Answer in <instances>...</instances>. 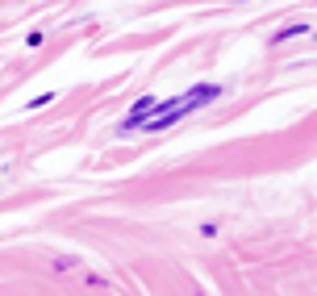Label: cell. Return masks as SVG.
Listing matches in <instances>:
<instances>
[{"label": "cell", "mask_w": 317, "mask_h": 296, "mask_svg": "<svg viewBox=\"0 0 317 296\" xmlns=\"http://www.w3.org/2000/svg\"><path fill=\"white\" fill-rule=\"evenodd\" d=\"M155 104H159V96H142V100L134 104V113H130V117L121 121V134H130V129H138V121H142V117H146L150 109H155Z\"/></svg>", "instance_id": "obj_1"}, {"label": "cell", "mask_w": 317, "mask_h": 296, "mask_svg": "<svg viewBox=\"0 0 317 296\" xmlns=\"http://www.w3.org/2000/svg\"><path fill=\"white\" fill-rule=\"evenodd\" d=\"M50 100H54V92H42V96H33L25 109H42V104H50Z\"/></svg>", "instance_id": "obj_3"}, {"label": "cell", "mask_w": 317, "mask_h": 296, "mask_svg": "<svg viewBox=\"0 0 317 296\" xmlns=\"http://www.w3.org/2000/svg\"><path fill=\"white\" fill-rule=\"evenodd\" d=\"M297 33H309V21H297V25L280 29V33H276V42H284V38H297Z\"/></svg>", "instance_id": "obj_2"}]
</instances>
